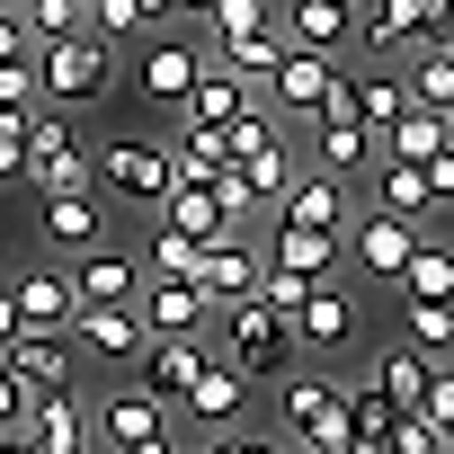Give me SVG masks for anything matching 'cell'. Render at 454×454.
Wrapping results in <instances>:
<instances>
[{
    "instance_id": "cell-15",
    "label": "cell",
    "mask_w": 454,
    "mask_h": 454,
    "mask_svg": "<svg viewBox=\"0 0 454 454\" xmlns=\"http://www.w3.org/2000/svg\"><path fill=\"white\" fill-rule=\"evenodd\" d=\"M312 125H321V169H330V178H356V169H374V143H383V134H374V125H365L348 98H330Z\"/></svg>"
},
{
    "instance_id": "cell-33",
    "label": "cell",
    "mask_w": 454,
    "mask_h": 454,
    "mask_svg": "<svg viewBox=\"0 0 454 454\" xmlns=\"http://www.w3.org/2000/svg\"><path fill=\"white\" fill-rule=\"evenodd\" d=\"M401 303H454V250H445V241L419 232V250H410V268H401Z\"/></svg>"
},
{
    "instance_id": "cell-3",
    "label": "cell",
    "mask_w": 454,
    "mask_h": 454,
    "mask_svg": "<svg viewBox=\"0 0 454 454\" xmlns=\"http://www.w3.org/2000/svg\"><path fill=\"white\" fill-rule=\"evenodd\" d=\"M116 81V45L98 36V27H81V36H54V45H36V90L54 98V107H90L98 90Z\"/></svg>"
},
{
    "instance_id": "cell-21",
    "label": "cell",
    "mask_w": 454,
    "mask_h": 454,
    "mask_svg": "<svg viewBox=\"0 0 454 454\" xmlns=\"http://www.w3.org/2000/svg\"><path fill=\"white\" fill-rule=\"evenodd\" d=\"M178 410H187V419H205V427H232V419L250 410V374H241L232 356H214V365L187 383V401H178Z\"/></svg>"
},
{
    "instance_id": "cell-31",
    "label": "cell",
    "mask_w": 454,
    "mask_h": 454,
    "mask_svg": "<svg viewBox=\"0 0 454 454\" xmlns=\"http://www.w3.org/2000/svg\"><path fill=\"white\" fill-rule=\"evenodd\" d=\"M339 401H348V445H383V436H392V419H401V410H392V392H383L374 374L339 383Z\"/></svg>"
},
{
    "instance_id": "cell-27",
    "label": "cell",
    "mask_w": 454,
    "mask_h": 454,
    "mask_svg": "<svg viewBox=\"0 0 454 454\" xmlns=\"http://www.w3.org/2000/svg\"><path fill=\"white\" fill-rule=\"evenodd\" d=\"M241 107H259V81H241L232 63H205L196 72V90H187V116L196 125H232Z\"/></svg>"
},
{
    "instance_id": "cell-12",
    "label": "cell",
    "mask_w": 454,
    "mask_h": 454,
    "mask_svg": "<svg viewBox=\"0 0 454 454\" xmlns=\"http://www.w3.org/2000/svg\"><path fill=\"white\" fill-rule=\"evenodd\" d=\"M19 436H27V454H90V410H81V392H72V383H63V392H36L27 419H19Z\"/></svg>"
},
{
    "instance_id": "cell-46",
    "label": "cell",
    "mask_w": 454,
    "mask_h": 454,
    "mask_svg": "<svg viewBox=\"0 0 454 454\" xmlns=\"http://www.w3.org/2000/svg\"><path fill=\"white\" fill-rule=\"evenodd\" d=\"M205 454H294V445H268V436H241V427H223Z\"/></svg>"
},
{
    "instance_id": "cell-54",
    "label": "cell",
    "mask_w": 454,
    "mask_h": 454,
    "mask_svg": "<svg viewBox=\"0 0 454 454\" xmlns=\"http://www.w3.org/2000/svg\"><path fill=\"white\" fill-rule=\"evenodd\" d=\"M348 454H383V445H348Z\"/></svg>"
},
{
    "instance_id": "cell-42",
    "label": "cell",
    "mask_w": 454,
    "mask_h": 454,
    "mask_svg": "<svg viewBox=\"0 0 454 454\" xmlns=\"http://www.w3.org/2000/svg\"><path fill=\"white\" fill-rule=\"evenodd\" d=\"M419 169H427V214H454V143L436 160H419Z\"/></svg>"
},
{
    "instance_id": "cell-55",
    "label": "cell",
    "mask_w": 454,
    "mask_h": 454,
    "mask_svg": "<svg viewBox=\"0 0 454 454\" xmlns=\"http://www.w3.org/2000/svg\"><path fill=\"white\" fill-rule=\"evenodd\" d=\"M348 10H374V0H348Z\"/></svg>"
},
{
    "instance_id": "cell-36",
    "label": "cell",
    "mask_w": 454,
    "mask_h": 454,
    "mask_svg": "<svg viewBox=\"0 0 454 454\" xmlns=\"http://www.w3.org/2000/svg\"><path fill=\"white\" fill-rule=\"evenodd\" d=\"M196 232H178V223H160L152 232V250H143V277H196Z\"/></svg>"
},
{
    "instance_id": "cell-16",
    "label": "cell",
    "mask_w": 454,
    "mask_h": 454,
    "mask_svg": "<svg viewBox=\"0 0 454 454\" xmlns=\"http://www.w3.org/2000/svg\"><path fill=\"white\" fill-rule=\"evenodd\" d=\"M339 98H348L374 134H392V125H401V107H410V81H401L392 63H356V72H339Z\"/></svg>"
},
{
    "instance_id": "cell-39",
    "label": "cell",
    "mask_w": 454,
    "mask_h": 454,
    "mask_svg": "<svg viewBox=\"0 0 454 454\" xmlns=\"http://www.w3.org/2000/svg\"><path fill=\"white\" fill-rule=\"evenodd\" d=\"M383 454H445V427H436L427 410H401L392 436H383Z\"/></svg>"
},
{
    "instance_id": "cell-49",
    "label": "cell",
    "mask_w": 454,
    "mask_h": 454,
    "mask_svg": "<svg viewBox=\"0 0 454 454\" xmlns=\"http://www.w3.org/2000/svg\"><path fill=\"white\" fill-rule=\"evenodd\" d=\"M116 454H178L169 436H134V445H116Z\"/></svg>"
},
{
    "instance_id": "cell-26",
    "label": "cell",
    "mask_w": 454,
    "mask_h": 454,
    "mask_svg": "<svg viewBox=\"0 0 454 454\" xmlns=\"http://www.w3.org/2000/svg\"><path fill=\"white\" fill-rule=\"evenodd\" d=\"M98 427H107V445H134V436H169V401H160L152 383H125V392H107Z\"/></svg>"
},
{
    "instance_id": "cell-25",
    "label": "cell",
    "mask_w": 454,
    "mask_h": 454,
    "mask_svg": "<svg viewBox=\"0 0 454 454\" xmlns=\"http://www.w3.org/2000/svg\"><path fill=\"white\" fill-rule=\"evenodd\" d=\"M72 294H81V303H134V294H143V259H125V250H81Z\"/></svg>"
},
{
    "instance_id": "cell-30",
    "label": "cell",
    "mask_w": 454,
    "mask_h": 454,
    "mask_svg": "<svg viewBox=\"0 0 454 454\" xmlns=\"http://www.w3.org/2000/svg\"><path fill=\"white\" fill-rule=\"evenodd\" d=\"M436 365H445V356H427V348H410V339H401V348H383V356H374V383L392 392V410H419Z\"/></svg>"
},
{
    "instance_id": "cell-38",
    "label": "cell",
    "mask_w": 454,
    "mask_h": 454,
    "mask_svg": "<svg viewBox=\"0 0 454 454\" xmlns=\"http://www.w3.org/2000/svg\"><path fill=\"white\" fill-rule=\"evenodd\" d=\"M401 312H410V348L454 356V303H401Z\"/></svg>"
},
{
    "instance_id": "cell-43",
    "label": "cell",
    "mask_w": 454,
    "mask_h": 454,
    "mask_svg": "<svg viewBox=\"0 0 454 454\" xmlns=\"http://www.w3.org/2000/svg\"><path fill=\"white\" fill-rule=\"evenodd\" d=\"M27 401H36V392L10 374V356H0V427H19V419H27Z\"/></svg>"
},
{
    "instance_id": "cell-23",
    "label": "cell",
    "mask_w": 454,
    "mask_h": 454,
    "mask_svg": "<svg viewBox=\"0 0 454 454\" xmlns=\"http://www.w3.org/2000/svg\"><path fill=\"white\" fill-rule=\"evenodd\" d=\"M36 205H45V241H54V250H72V259H81V250H98L107 214H98V196H90V187H54V196H36Z\"/></svg>"
},
{
    "instance_id": "cell-5",
    "label": "cell",
    "mask_w": 454,
    "mask_h": 454,
    "mask_svg": "<svg viewBox=\"0 0 454 454\" xmlns=\"http://www.w3.org/2000/svg\"><path fill=\"white\" fill-rule=\"evenodd\" d=\"M169 143H152V134H116L107 152H98V187L107 196H125V205H160L169 196Z\"/></svg>"
},
{
    "instance_id": "cell-2",
    "label": "cell",
    "mask_w": 454,
    "mask_h": 454,
    "mask_svg": "<svg viewBox=\"0 0 454 454\" xmlns=\"http://www.w3.org/2000/svg\"><path fill=\"white\" fill-rule=\"evenodd\" d=\"M205 36H214V63H232L241 81H268V63L286 54L277 0H214V10H205Z\"/></svg>"
},
{
    "instance_id": "cell-22",
    "label": "cell",
    "mask_w": 454,
    "mask_h": 454,
    "mask_svg": "<svg viewBox=\"0 0 454 454\" xmlns=\"http://www.w3.org/2000/svg\"><path fill=\"white\" fill-rule=\"evenodd\" d=\"M277 19H286V45H321V54H348V36H356L348 0H277Z\"/></svg>"
},
{
    "instance_id": "cell-52",
    "label": "cell",
    "mask_w": 454,
    "mask_h": 454,
    "mask_svg": "<svg viewBox=\"0 0 454 454\" xmlns=\"http://www.w3.org/2000/svg\"><path fill=\"white\" fill-rule=\"evenodd\" d=\"M205 10H214V0H187V19H205Z\"/></svg>"
},
{
    "instance_id": "cell-9",
    "label": "cell",
    "mask_w": 454,
    "mask_h": 454,
    "mask_svg": "<svg viewBox=\"0 0 454 454\" xmlns=\"http://www.w3.org/2000/svg\"><path fill=\"white\" fill-rule=\"evenodd\" d=\"M196 72H205V54H196L187 36H152V45L134 54V90H143L152 107H187Z\"/></svg>"
},
{
    "instance_id": "cell-29",
    "label": "cell",
    "mask_w": 454,
    "mask_h": 454,
    "mask_svg": "<svg viewBox=\"0 0 454 454\" xmlns=\"http://www.w3.org/2000/svg\"><path fill=\"white\" fill-rule=\"evenodd\" d=\"M268 259H277V268H303V277H339V232L277 223V232H268Z\"/></svg>"
},
{
    "instance_id": "cell-13",
    "label": "cell",
    "mask_w": 454,
    "mask_h": 454,
    "mask_svg": "<svg viewBox=\"0 0 454 454\" xmlns=\"http://www.w3.org/2000/svg\"><path fill=\"white\" fill-rule=\"evenodd\" d=\"M81 348L90 356H116V365H143V348H152V321H143V303H81Z\"/></svg>"
},
{
    "instance_id": "cell-24",
    "label": "cell",
    "mask_w": 454,
    "mask_h": 454,
    "mask_svg": "<svg viewBox=\"0 0 454 454\" xmlns=\"http://www.w3.org/2000/svg\"><path fill=\"white\" fill-rule=\"evenodd\" d=\"M0 356H10V374H19L27 392H63V383H72V348H63V330H19Z\"/></svg>"
},
{
    "instance_id": "cell-20",
    "label": "cell",
    "mask_w": 454,
    "mask_h": 454,
    "mask_svg": "<svg viewBox=\"0 0 454 454\" xmlns=\"http://www.w3.org/2000/svg\"><path fill=\"white\" fill-rule=\"evenodd\" d=\"M294 339H303V348H348V339H356V294H348L339 277H321V286L303 294V312H294Z\"/></svg>"
},
{
    "instance_id": "cell-8",
    "label": "cell",
    "mask_w": 454,
    "mask_h": 454,
    "mask_svg": "<svg viewBox=\"0 0 454 454\" xmlns=\"http://www.w3.org/2000/svg\"><path fill=\"white\" fill-rule=\"evenodd\" d=\"M436 27H445V0H374V10H356V36L348 45L365 63H392L410 36H436Z\"/></svg>"
},
{
    "instance_id": "cell-7",
    "label": "cell",
    "mask_w": 454,
    "mask_h": 454,
    "mask_svg": "<svg viewBox=\"0 0 454 454\" xmlns=\"http://www.w3.org/2000/svg\"><path fill=\"white\" fill-rule=\"evenodd\" d=\"M36 196H54V187H90V152H81V134H72V116H27V169H19Z\"/></svg>"
},
{
    "instance_id": "cell-40",
    "label": "cell",
    "mask_w": 454,
    "mask_h": 454,
    "mask_svg": "<svg viewBox=\"0 0 454 454\" xmlns=\"http://www.w3.org/2000/svg\"><path fill=\"white\" fill-rule=\"evenodd\" d=\"M90 27L116 45V36H152V10L143 0H90Z\"/></svg>"
},
{
    "instance_id": "cell-50",
    "label": "cell",
    "mask_w": 454,
    "mask_h": 454,
    "mask_svg": "<svg viewBox=\"0 0 454 454\" xmlns=\"http://www.w3.org/2000/svg\"><path fill=\"white\" fill-rule=\"evenodd\" d=\"M0 454H27V436H19V427H0Z\"/></svg>"
},
{
    "instance_id": "cell-19",
    "label": "cell",
    "mask_w": 454,
    "mask_h": 454,
    "mask_svg": "<svg viewBox=\"0 0 454 454\" xmlns=\"http://www.w3.org/2000/svg\"><path fill=\"white\" fill-rule=\"evenodd\" d=\"M134 303H143L152 330H205V321H214V294H205L196 277H143Z\"/></svg>"
},
{
    "instance_id": "cell-45",
    "label": "cell",
    "mask_w": 454,
    "mask_h": 454,
    "mask_svg": "<svg viewBox=\"0 0 454 454\" xmlns=\"http://www.w3.org/2000/svg\"><path fill=\"white\" fill-rule=\"evenodd\" d=\"M19 54H36V36H27L19 10H0V63H19Z\"/></svg>"
},
{
    "instance_id": "cell-4",
    "label": "cell",
    "mask_w": 454,
    "mask_h": 454,
    "mask_svg": "<svg viewBox=\"0 0 454 454\" xmlns=\"http://www.w3.org/2000/svg\"><path fill=\"white\" fill-rule=\"evenodd\" d=\"M339 54H321V45H286L277 63H268V81H259V98L277 107V116H321L330 98H339Z\"/></svg>"
},
{
    "instance_id": "cell-14",
    "label": "cell",
    "mask_w": 454,
    "mask_h": 454,
    "mask_svg": "<svg viewBox=\"0 0 454 454\" xmlns=\"http://www.w3.org/2000/svg\"><path fill=\"white\" fill-rule=\"evenodd\" d=\"M259 268H268V259H259L250 232H214V241L196 250V286H205L214 303H241V294L259 286Z\"/></svg>"
},
{
    "instance_id": "cell-18",
    "label": "cell",
    "mask_w": 454,
    "mask_h": 454,
    "mask_svg": "<svg viewBox=\"0 0 454 454\" xmlns=\"http://www.w3.org/2000/svg\"><path fill=\"white\" fill-rule=\"evenodd\" d=\"M348 178H330V169H312V178H294L286 196H277V223H312V232H348Z\"/></svg>"
},
{
    "instance_id": "cell-32",
    "label": "cell",
    "mask_w": 454,
    "mask_h": 454,
    "mask_svg": "<svg viewBox=\"0 0 454 454\" xmlns=\"http://www.w3.org/2000/svg\"><path fill=\"white\" fill-rule=\"evenodd\" d=\"M383 143H392L401 160H436V152L454 143V116H445V107H427V98H410V107H401V125H392Z\"/></svg>"
},
{
    "instance_id": "cell-53",
    "label": "cell",
    "mask_w": 454,
    "mask_h": 454,
    "mask_svg": "<svg viewBox=\"0 0 454 454\" xmlns=\"http://www.w3.org/2000/svg\"><path fill=\"white\" fill-rule=\"evenodd\" d=\"M445 454H454V419H445Z\"/></svg>"
},
{
    "instance_id": "cell-6",
    "label": "cell",
    "mask_w": 454,
    "mask_h": 454,
    "mask_svg": "<svg viewBox=\"0 0 454 454\" xmlns=\"http://www.w3.org/2000/svg\"><path fill=\"white\" fill-rule=\"evenodd\" d=\"M410 250H419V223H410V214H392V205H365V214H348V259H356L374 286H401Z\"/></svg>"
},
{
    "instance_id": "cell-34",
    "label": "cell",
    "mask_w": 454,
    "mask_h": 454,
    "mask_svg": "<svg viewBox=\"0 0 454 454\" xmlns=\"http://www.w3.org/2000/svg\"><path fill=\"white\" fill-rule=\"evenodd\" d=\"M374 205H392V214H410V223H427V169L392 152V160L374 169Z\"/></svg>"
},
{
    "instance_id": "cell-58",
    "label": "cell",
    "mask_w": 454,
    "mask_h": 454,
    "mask_svg": "<svg viewBox=\"0 0 454 454\" xmlns=\"http://www.w3.org/2000/svg\"><path fill=\"white\" fill-rule=\"evenodd\" d=\"M445 10H454V0H445Z\"/></svg>"
},
{
    "instance_id": "cell-59",
    "label": "cell",
    "mask_w": 454,
    "mask_h": 454,
    "mask_svg": "<svg viewBox=\"0 0 454 454\" xmlns=\"http://www.w3.org/2000/svg\"><path fill=\"white\" fill-rule=\"evenodd\" d=\"M445 116H454V107H445Z\"/></svg>"
},
{
    "instance_id": "cell-11",
    "label": "cell",
    "mask_w": 454,
    "mask_h": 454,
    "mask_svg": "<svg viewBox=\"0 0 454 454\" xmlns=\"http://www.w3.org/2000/svg\"><path fill=\"white\" fill-rule=\"evenodd\" d=\"M286 436H294V445H348V401H339V383L294 374V383H286Z\"/></svg>"
},
{
    "instance_id": "cell-51",
    "label": "cell",
    "mask_w": 454,
    "mask_h": 454,
    "mask_svg": "<svg viewBox=\"0 0 454 454\" xmlns=\"http://www.w3.org/2000/svg\"><path fill=\"white\" fill-rule=\"evenodd\" d=\"M286 445H294V436H286ZM294 454H348V445H294Z\"/></svg>"
},
{
    "instance_id": "cell-56",
    "label": "cell",
    "mask_w": 454,
    "mask_h": 454,
    "mask_svg": "<svg viewBox=\"0 0 454 454\" xmlns=\"http://www.w3.org/2000/svg\"><path fill=\"white\" fill-rule=\"evenodd\" d=\"M0 10H19V0H0Z\"/></svg>"
},
{
    "instance_id": "cell-48",
    "label": "cell",
    "mask_w": 454,
    "mask_h": 454,
    "mask_svg": "<svg viewBox=\"0 0 454 454\" xmlns=\"http://www.w3.org/2000/svg\"><path fill=\"white\" fill-rule=\"evenodd\" d=\"M152 10V27H169V19H187V0H143Z\"/></svg>"
},
{
    "instance_id": "cell-44",
    "label": "cell",
    "mask_w": 454,
    "mask_h": 454,
    "mask_svg": "<svg viewBox=\"0 0 454 454\" xmlns=\"http://www.w3.org/2000/svg\"><path fill=\"white\" fill-rule=\"evenodd\" d=\"M419 410H427V419H436V427H445V419H454V365H436V374H427V401H419Z\"/></svg>"
},
{
    "instance_id": "cell-57",
    "label": "cell",
    "mask_w": 454,
    "mask_h": 454,
    "mask_svg": "<svg viewBox=\"0 0 454 454\" xmlns=\"http://www.w3.org/2000/svg\"><path fill=\"white\" fill-rule=\"evenodd\" d=\"M0 286H10V268H0Z\"/></svg>"
},
{
    "instance_id": "cell-1",
    "label": "cell",
    "mask_w": 454,
    "mask_h": 454,
    "mask_svg": "<svg viewBox=\"0 0 454 454\" xmlns=\"http://www.w3.org/2000/svg\"><path fill=\"white\" fill-rule=\"evenodd\" d=\"M214 321H223V356H232L250 383H259V374H294L303 339H294V321H286V312H268L259 294H241V303H214Z\"/></svg>"
},
{
    "instance_id": "cell-37",
    "label": "cell",
    "mask_w": 454,
    "mask_h": 454,
    "mask_svg": "<svg viewBox=\"0 0 454 454\" xmlns=\"http://www.w3.org/2000/svg\"><path fill=\"white\" fill-rule=\"evenodd\" d=\"M410 98L454 107V54H445V45H419V63H410Z\"/></svg>"
},
{
    "instance_id": "cell-35",
    "label": "cell",
    "mask_w": 454,
    "mask_h": 454,
    "mask_svg": "<svg viewBox=\"0 0 454 454\" xmlns=\"http://www.w3.org/2000/svg\"><path fill=\"white\" fill-rule=\"evenodd\" d=\"M19 19H27L36 45H54V36H81L90 27V0H19Z\"/></svg>"
},
{
    "instance_id": "cell-17",
    "label": "cell",
    "mask_w": 454,
    "mask_h": 454,
    "mask_svg": "<svg viewBox=\"0 0 454 454\" xmlns=\"http://www.w3.org/2000/svg\"><path fill=\"white\" fill-rule=\"evenodd\" d=\"M10 303H19V330H72L81 321V294L63 268H36V277H10Z\"/></svg>"
},
{
    "instance_id": "cell-41",
    "label": "cell",
    "mask_w": 454,
    "mask_h": 454,
    "mask_svg": "<svg viewBox=\"0 0 454 454\" xmlns=\"http://www.w3.org/2000/svg\"><path fill=\"white\" fill-rule=\"evenodd\" d=\"M214 196H223V223H232V232H250V223H259V205H268L241 169H223V178H214Z\"/></svg>"
},
{
    "instance_id": "cell-10",
    "label": "cell",
    "mask_w": 454,
    "mask_h": 454,
    "mask_svg": "<svg viewBox=\"0 0 454 454\" xmlns=\"http://www.w3.org/2000/svg\"><path fill=\"white\" fill-rule=\"evenodd\" d=\"M214 365V348H205V330H152V348H143V383L178 410L187 401V383Z\"/></svg>"
},
{
    "instance_id": "cell-47",
    "label": "cell",
    "mask_w": 454,
    "mask_h": 454,
    "mask_svg": "<svg viewBox=\"0 0 454 454\" xmlns=\"http://www.w3.org/2000/svg\"><path fill=\"white\" fill-rule=\"evenodd\" d=\"M19 339V303H10V286H0V348Z\"/></svg>"
},
{
    "instance_id": "cell-28",
    "label": "cell",
    "mask_w": 454,
    "mask_h": 454,
    "mask_svg": "<svg viewBox=\"0 0 454 454\" xmlns=\"http://www.w3.org/2000/svg\"><path fill=\"white\" fill-rule=\"evenodd\" d=\"M169 169L214 187L223 169H232V134H223V125H196V116H187V125H178V143H169Z\"/></svg>"
}]
</instances>
